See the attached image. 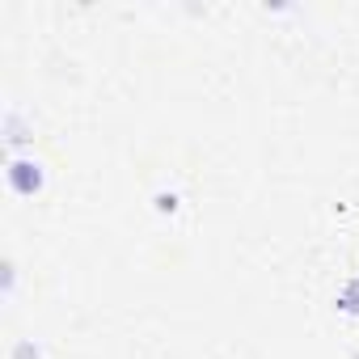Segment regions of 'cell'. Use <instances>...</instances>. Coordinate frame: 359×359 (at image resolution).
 Returning a JSON list of instances; mask_svg holds the SVG:
<instances>
[{
  "instance_id": "1",
  "label": "cell",
  "mask_w": 359,
  "mask_h": 359,
  "mask_svg": "<svg viewBox=\"0 0 359 359\" xmlns=\"http://www.w3.org/2000/svg\"><path fill=\"white\" fill-rule=\"evenodd\" d=\"M43 182H47V173H43L39 161H30V156H13V161H9V187H13L18 195H39Z\"/></svg>"
},
{
  "instance_id": "2",
  "label": "cell",
  "mask_w": 359,
  "mask_h": 359,
  "mask_svg": "<svg viewBox=\"0 0 359 359\" xmlns=\"http://www.w3.org/2000/svg\"><path fill=\"white\" fill-rule=\"evenodd\" d=\"M338 304H342L346 313H359V279H351V283L342 287V296H338Z\"/></svg>"
}]
</instances>
